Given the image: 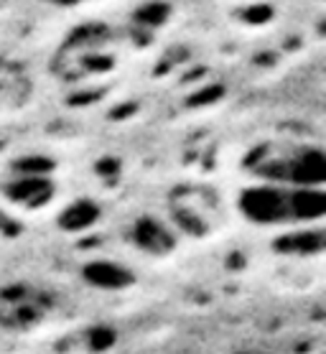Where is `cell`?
<instances>
[{
  "label": "cell",
  "mask_w": 326,
  "mask_h": 354,
  "mask_svg": "<svg viewBox=\"0 0 326 354\" xmlns=\"http://www.w3.org/2000/svg\"><path fill=\"white\" fill-rule=\"evenodd\" d=\"M51 3H59V6H77V3H84V0H51Z\"/></svg>",
  "instance_id": "obj_1"
}]
</instances>
